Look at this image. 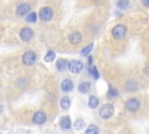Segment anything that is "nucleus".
<instances>
[{"instance_id":"412c9836","label":"nucleus","mask_w":149,"mask_h":134,"mask_svg":"<svg viewBox=\"0 0 149 134\" xmlns=\"http://www.w3.org/2000/svg\"><path fill=\"white\" fill-rule=\"evenodd\" d=\"M84 126H85V122H84L83 119H78V120L76 121V124H74V128H76L77 131H78V129H83Z\"/></svg>"},{"instance_id":"9b49d317","label":"nucleus","mask_w":149,"mask_h":134,"mask_svg":"<svg viewBox=\"0 0 149 134\" xmlns=\"http://www.w3.org/2000/svg\"><path fill=\"white\" fill-rule=\"evenodd\" d=\"M61 87H62L63 91L69 92V91H71V90L73 89V83H72L70 79H64V80L61 83Z\"/></svg>"},{"instance_id":"6e6552de","label":"nucleus","mask_w":149,"mask_h":134,"mask_svg":"<svg viewBox=\"0 0 149 134\" xmlns=\"http://www.w3.org/2000/svg\"><path fill=\"white\" fill-rule=\"evenodd\" d=\"M45 120H47V115H45V113L42 112V111H37V112L34 114V117H33V121H34L35 124H37V125L43 124Z\"/></svg>"},{"instance_id":"423d86ee","label":"nucleus","mask_w":149,"mask_h":134,"mask_svg":"<svg viewBox=\"0 0 149 134\" xmlns=\"http://www.w3.org/2000/svg\"><path fill=\"white\" fill-rule=\"evenodd\" d=\"M52 17V9L50 7H43L40 10V19L42 21H49Z\"/></svg>"},{"instance_id":"f03ea898","label":"nucleus","mask_w":149,"mask_h":134,"mask_svg":"<svg viewBox=\"0 0 149 134\" xmlns=\"http://www.w3.org/2000/svg\"><path fill=\"white\" fill-rule=\"evenodd\" d=\"M83 68H84L83 63L79 62V61H77V59H72V61H70L68 63V69L72 73H79L83 70Z\"/></svg>"},{"instance_id":"aec40b11","label":"nucleus","mask_w":149,"mask_h":134,"mask_svg":"<svg viewBox=\"0 0 149 134\" xmlns=\"http://www.w3.org/2000/svg\"><path fill=\"white\" fill-rule=\"evenodd\" d=\"M118 94H119V93H118V90L114 89L113 86H109V89H108V93H107L108 98H114V97H116Z\"/></svg>"},{"instance_id":"f257e3e1","label":"nucleus","mask_w":149,"mask_h":134,"mask_svg":"<svg viewBox=\"0 0 149 134\" xmlns=\"http://www.w3.org/2000/svg\"><path fill=\"white\" fill-rule=\"evenodd\" d=\"M99 113L104 119H108L114 114V107H113L112 104H105V105L101 106Z\"/></svg>"},{"instance_id":"f8f14e48","label":"nucleus","mask_w":149,"mask_h":134,"mask_svg":"<svg viewBox=\"0 0 149 134\" xmlns=\"http://www.w3.org/2000/svg\"><path fill=\"white\" fill-rule=\"evenodd\" d=\"M61 127L63 129H69L71 127V119H70V117L65 115V117H63L61 119Z\"/></svg>"},{"instance_id":"20e7f679","label":"nucleus","mask_w":149,"mask_h":134,"mask_svg":"<svg viewBox=\"0 0 149 134\" xmlns=\"http://www.w3.org/2000/svg\"><path fill=\"white\" fill-rule=\"evenodd\" d=\"M35 61H36V55H35V52H33L30 50L26 51L22 56V62L26 65H33L35 63Z\"/></svg>"},{"instance_id":"6ab92c4d","label":"nucleus","mask_w":149,"mask_h":134,"mask_svg":"<svg viewBox=\"0 0 149 134\" xmlns=\"http://www.w3.org/2000/svg\"><path fill=\"white\" fill-rule=\"evenodd\" d=\"M36 17H37L36 13H35V12H31V13H29V14L27 15V17H26V21L31 23V22H35V21H36Z\"/></svg>"},{"instance_id":"4be33fe9","label":"nucleus","mask_w":149,"mask_h":134,"mask_svg":"<svg viewBox=\"0 0 149 134\" xmlns=\"http://www.w3.org/2000/svg\"><path fill=\"white\" fill-rule=\"evenodd\" d=\"M88 71H90V73H92V76L97 79V78H99V72H98V70H97V68L94 66V65H92L90 69H88Z\"/></svg>"},{"instance_id":"a211bd4d","label":"nucleus","mask_w":149,"mask_h":134,"mask_svg":"<svg viewBox=\"0 0 149 134\" xmlns=\"http://www.w3.org/2000/svg\"><path fill=\"white\" fill-rule=\"evenodd\" d=\"M55 59V51H48L47 52V55L44 56V61L45 62H52Z\"/></svg>"},{"instance_id":"0eeeda50","label":"nucleus","mask_w":149,"mask_h":134,"mask_svg":"<svg viewBox=\"0 0 149 134\" xmlns=\"http://www.w3.org/2000/svg\"><path fill=\"white\" fill-rule=\"evenodd\" d=\"M33 35H34V33H33V30L30 29V28H22L21 30H20V37H21V40L22 41H29L31 37H33Z\"/></svg>"},{"instance_id":"dca6fc26","label":"nucleus","mask_w":149,"mask_h":134,"mask_svg":"<svg viewBox=\"0 0 149 134\" xmlns=\"http://www.w3.org/2000/svg\"><path fill=\"white\" fill-rule=\"evenodd\" d=\"M98 133H99V129L95 125H90L85 131V134H98Z\"/></svg>"},{"instance_id":"b1692460","label":"nucleus","mask_w":149,"mask_h":134,"mask_svg":"<svg viewBox=\"0 0 149 134\" xmlns=\"http://www.w3.org/2000/svg\"><path fill=\"white\" fill-rule=\"evenodd\" d=\"M127 6H128V1H126V0H122V1L118 2V7L121 8V9H125Z\"/></svg>"},{"instance_id":"9d476101","label":"nucleus","mask_w":149,"mask_h":134,"mask_svg":"<svg viewBox=\"0 0 149 134\" xmlns=\"http://www.w3.org/2000/svg\"><path fill=\"white\" fill-rule=\"evenodd\" d=\"M69 40H70V42H71L72 44H79V43L81 42V35H80V33H78V31H73V33L70 34Z\"/></svg>"},{"instance_id":"a878e982","label":"nucleus","mask_w":149,"mask_h":134,"mask_svg":"<svg viewBox=\"0 0 149 134\" xmlns=\"http://www.w3.org/2000/svg\"><path fill=\"white\" fill-rule=\"evenodd\" d=\"M143 5H147V6H149V1H148V0H143Z\"/></svg>"},{"instance_id":"7ed1b4c3","label":"nucleus","mask_w":149,"mask_h":134,"mask_svg":"<svg viewBox=\"0 0 149 134\" xmlns=\"http://www.w3.org/2000/svg\"><path fill=\"white\" fill-rule=\"evenodd\" d=\"M126 31H127V30H126V27H125V26H122V24H116V26L112 29V35H113L115 38L121 40V38L125 37Z\"/></svg>"},{"instance_id":"393cba45","label":"nucleus","mask_w":149,"mask_h":134,"mask_svg":"<svg viewBox=\"0 0 149 134\" xmlns=\"http://www.w3.org/2000/svg\"><path fill=\"white\" fill-rule=\"evenodd\" d=\"M143 71H144V73H146V75H148V76H149V64L144 68V70H143Z\"/></svg>"},{"instance_id":"f3484780","label":"nucleus","mask_w":149,"mask_h":134,"mask_svg":"<svg viewBox=\"0 0 149 134\" xmlns=\"http://www.w3.org/2000/svg\"><path fill=\"white\" fill-rule=\"evenodd\" d=\"M98 103H99V100H98L97 97H94V96H91L90 97V99H88V106L91 108H95L98 106Z\"/></svg>"},{"instance_id":"5701e85b","label":"nucleus","mask_w":149,"mask_h":134,"mask_svg":"<svg viewBox=\"0 0 149 134\" xmlns=\"http://www.w3.org/2000/svg\"><path fill=\"white\" fill-rule=\"evenodd\" d=\"M92 48H93V44L91 43V44H88L87 47H85L80 52H81V55H88L90 52H91V50H92Z\"/></svg>"},{"instance_id":"2eb2a0df","label":"nucleus","mask_w":149,"mask_h":134,"mask_svg":"<svg viewBox=\"0 0 149 134\" xmlns=\"http://www.w3.org/2000/svg\"><path fill=\"white\" fill-rule=\"evenodd\" d=\"M57 69L58 70H61V71H63L65 68H68V62H66V59H64V58H62V59H58L57 61Z\"/></svg>"},{"instance_id":"39448f33","label":"nucleus","mask_w":149,"mask_h":134,"mask_svg":"<svg viewBox=\"0 0 149 134\" xmlns=\"http://www.w3.org/2000/svg\"><path fill=\"white\" fill-rule=\"evenodd\" d=\"M125 106H126V108H127L128 111L134 112V111H136V110L140 107V100L136 99V98H129V99L125 103Z\"/></svg>"},{"instance_id":"4468645a","label":"nucleus","mask_w":149,"mask_h":134,"mask_svg":"<svg viewBox=\"0 0 149 134\" xmlns=\"http://www.w3.org/2000/svg\"><path fill=\"white\" fill-rule=\"evenodd\" d=\"M90 87H91V85H90L88 82H83V83L79 84V87H78V89H79V91H80L81 93H86V92H88Z\"/></svg>"},{"instance_id":"1a4fd4ad","label":"nucleus","mask_w":149,"mask_h":134,"mask_svg":"<svg viewBox=\"0 0 149 134\" xmlns=\"http://www.w3.org/2000/svg\"><path fill=\"white\" fill-rule=\"evenodd\" d=\"M29 9H30V6L28 3H20L16 7V13H17V15L23 16L24 14H27L29 12Z\"/></svg>"},{"instance_id":"ddd939ff","label":"nucleus","mask_w":149,"mask_h":134,"mask_svg":"<svg viewBox=\"0 0 149 134\" xmlns=\"http://www.w3.org/2000/svg\"><path fill=\"white\" fill-rule=\"evenodd\" d=\"M59 104H61V107H62V108L68 110V108L70 107V105H71V100H70L69 97H63V98H61Z\"/></svg>"}]
</instances>
